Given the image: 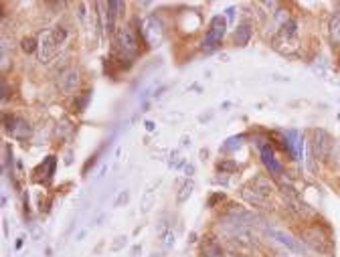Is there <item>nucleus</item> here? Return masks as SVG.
Segmentation results:
<instances>
[{"instance_id": "obj_1", "label": "nucleus", "mask_w": 340, "mask_h": 257, "mask_svg": "<svg viewBox=\"0 0 340 257\" xmlns=\"http://www.w3.org/2000/svg\"><path fill=\"white\" fill-rule=\"evenodd\" d=\"M115 59L120 61V67H124L122 61H126V65L130 67L134 63V59L140 55V37L130 25L117 29L115 32ZM126 69V67H124Z\"/></svg>"}, {"instance_id": "obj_2", "label": "nucleus", "mask_w": 340, "mask_h": 257, "mask_svg": "<svg viewBox=\"0 0 340 257\" xmlns=\"http://www.w3.org/2000/svg\"><path fill=\"white\" fill-rule=\"evenodd\" d=\"M67 29L57 25L53 29H49L45 32H41V37H39V51H37V55H39V61L43 63H49L51 59H53L57 55V51L59 47L67 41Z\"/></svg>"}, {"instance_id": "obj_3", "label": "nucleus", "mask_w": 340, "mask_h": 257, "mask_svg": "<svg viewBox=\"0 0 340 257\" xmlns=\"http://www.w3.org/2000/svg\"><path fill=\"white\" fill-rule=\"evenodd\" d=\"M225 32H227V19H225V16H221V14H215L213 19H211V23H209L207 32H205L202 49H205L207 53L219 49L221 41H223V37H225Z\"/></svg>"}, {"instance_id": "obj_4", "label": "nucleus", "mask_w": 340, "mask_h": 257, "mask_svg": "<svg viewBox=\"0 0 340 257\" xmlns=\"http://www.w3.org/2000/svg\"><path fill=\"white\" fill-rule=\"evenodd\" d=\"M142 35L148 47H160L164 41V27L156 14H150L142 21Z\"/></svg>"}, {"instance_id": "obj_5", "label": "nucleus", "mask_w": 340, "mask_h": 257, "mask_svg": "<svg viewBox=\"0 0 340 257\" xmlns=\"http://www.w3.org/2000/svg\"><path fill=\"white\" fill-rule=\"evenodd\" d=\"M302 239H304V243H308L314 251L318 253H328L332 243H330V239L322 235V231L318 227H312V229H304L302 231Z\"/></svg>"}, {"instance_id": "obj_6", "label": "nucleus", "mask_w": 340, "mask_h": 257, "mask_svg": "<svg viewBox=\"0 0 340 257\" xmlns=\"http://www.w3.org/2000/svg\"><path fill=\"white\" fill-rule=\"evenodd\" d=\"M4 130L10 134V138L14 140H27L28 136H30V126L27 119L23 117H16V115H4Z\"/></svg>"}, {"instance_id": "obj_7", "label": "nucleus", "mask_w": 340, "mask_h": 257, "mask_svg": "<svg viewBox=\"0 0 340 257\" xmlns=\"http://www.w3.org/2000/svg\"><path fill=\"white\" fill-rule=\"evenodd\" d=\"M283 148L287 150V154H290L294 160H300L302 152H304V136H302V132L285 130V134H283Z\"/></svg>"}, {"instance_id": "obj_8", "label": "nucleus", "mask_w": 340, "mask_h": 257, "mask_svg": "<svg viewBox=\"0 0 340 257\" xmlns=\"http://www.w3.org/2000/svg\"><path fill=\"white\" fill-rule=\"evenodd\" d=\"M267 235L274 239V241H278L280 245H283L285 249H290L294 253H304V245L298 241V239H294L290 233L280 231V229H267Z\"/></svg>"}, {"instance_id": "obj_9", "label": "nucleus", "mask_w": 340, "mask_h": 257, "mask_svg": "<svg viewBox=\"0 0 340 257\" xmlns=\"http://www.w3.org/2000/svg\"><path fill=\"white\" fill-rule=\"evenodd\" d=\"M261 162L265 164V168H267L274 176H278V178L283 176V166L278 162L276 152H274V148H271L269 144H263V146H261Z\"/></svg>"}, {"instance_id": "obj_10", "label": "nucleus", "mask_w": 340, "mask_h": 257, "mask_svg": "<svg viewBox=\"0 0 340 257\" xmlns=\"http://www.w3.org/2000/svg\"><path fill=\"white\" fill-rule=\"evenodd\" d=\"M79 85V69L75 67H69L65 73H61L59 77V89L65 93V95H71Z\"/></svg>"}, {"instance_id": "obj_11", "label": "nucleus", "mask_w": 340, "mask_h": 257, "mask_svg": "<svg viewBox=\"0 0 340 257\" xmlns=\"http://www.w3.org/2000/svg\"><path fill=\"white\" fill-rule=\"evenodd\" d=\"M314 136H316L314 148H316V152H318V156H320L322 160H328L330 150H332V138L328 136V132H324V130H316Z\"/></svg>"}, {"instance_id": "obj_12", "label": "nucleus", "mask_w": 340, "mask_h": 257, "mask_svg": "<svg viewBox=\"0 0 340 257\" xmlns=\"http://www.w3.org/2000/svg\"><path fill=\"white\" fill-rule=\"evenodd\" d=\"M251 37H253V27H251V23L245 21L241 25H237V29L233 32V43L237 47H247L249 41H251Z\"/></svg>"}, {"instance_id": "obj_13", "label": "nucleus", "mask_w": 340, "mask_h": 257, "mask_svg": "<svg viewBox=\"0 0 340 257\" xmlns=\"http://www.w3.org/2000/svg\"><path fill=\"white\" fill-rule=\"evenodd\" d=\"M241 197H243L249 204H253V207H265V202H267V197L261 195L257 188H243V191H241Z\"/></svg>"}, {"instance_id": "obj_14", "label": "nucleus", "mask_w": 340, "mask_h": 257, "mask_svg": "<svg viewBox=\"0 0 340 257\" xmlns=\"http://www.w3.org/2000/svg\"><path fill=\"white\" fill-rule=\"evenodd\" d=\"M195 191V180L193 178H184L182 182H178V193H176V202L182 204L189 200V197L193 195Z\"/></svg>"}, {"instance_id": "obj_15", "label": "nucleus", "mask_w": 340, "mask_h": 257, "mask_svg": "<svg viewBox=\"0 0 340 257\" xmlns=\"http://www.w3.org/2000/svg\"><path fill=\"white\" fill-rule=\"evenodd\" d=\"M328 32H330V41H332L334 45H340V10L330 19Z\"/></svg>"}, {"instance_id": "obj_16", "label": "nucleus", "mask_w": 340, "mask_h": 257, "mask_svg": "<svg viewBox=\"0 0 340 257\" xmlns=\"http://www.w3.org/2000/svg\"><path fill=\"white\" fill-rule=\"evenodd\" d=\"M253 188H257V191L261 193V195H271V191H274V184L269 182V178H265V176H259V178H255L253 180Z\"/></svg>"}, {"instance_id": "obj_17", "label": "nucleus", "mask_w": 340, "mask_h": 257, "mask_svg": "<svg viewBox=\"0 0 340 257\" xmlns=\"http://www.w3.org/2000/svg\"><path fill=\"white\" fill-rule=\"evenodd\" d=\"M247 138V136L245 134H239V136H233V138H229L223 146H221V150H223V152H231V150H235V148H239L241 144H243V140Z\"/></svg>"}, {"instance_id": "obj_18", "label": "nucleus", "mask_w": 340, "mask_h": 257, "mask_svg": "<svg viewBox=\"0 0 340 257\" xmlns=\"http://www.w3.org/2000/svg\"><path fill=\"white\" fill-rule=\"evenodd\" d=\"M21 49L25 51L27 55H30V53H37V51H39V41H37V39H32V37H27V39H23Z\"/></svg>"}, {"instance_id": "obj_19", "label": "nucleus", "mask_w": 340, "mask_h": 257, "mask_svg": "<svg viewBox=\"0 0 340 257\" xmlns=\"http://www.w3.org/2000/svg\"><path fill=\"white\" fill-rule=\"evenodd\" d=\"M89 97H91V93H89V91H85L81 97H77V99H75V110H77V112H83L85 108H87V101H89Z\"/></svg>"}, {"instance_id": "obj_20", "label": "nucleus", "mask_w": 340, "mask_h": 257, "mask_svg": "<svg viewBox=\"0 0 340 257\" xmlns=\"http://www.w3.org/2000/svg\"><path fill=\"white\" fill-rule=\"evenodd\" d=\"M126 245H128V237L126 235H120V237H115V241L112 243V251L117 253V251H122Z\"/></svg>"}, {"instance_id": "obj_21", "label": "nucleus", "mask_w": 340, "mask_h": 257, "mask_svg": "<svg viewBox=\"0 0 340 257\" xmlns=\"http://www.w3.org/2000/svg\"><path fill=\"white\" fill-rule=\"evenodd\" d=\"M160 241H162L164 249H172V247H174V233H172V231H168V233H164V235H162V239H160Z\"/></svg>"}, {"instance_id": "obj_22", "label": "nucleus", "mask_w": 340, "mask_h": 257, "mask_svg": "<svg viewBox=\"0 0 340 257\" xmlns=\"http://www.w3.org/2000/svg\"><path fill=\"white\" fill-rule=\"evenodd\" d=\"M152 197H154V186H150L148 191H146V195H144V202H142V211L146 213L148 209H150V202H152Z\"/></svg>"}, {"instance_id": "obj_23", "label": "nucleus", "mask_w": 340, "mask_h": 257, "mask_svg": "<svg viewBox=\"0 0 340 257\" xmlns=\"http://www.w3.org/2000/svg\"><path fill=\"white\" fill-rule=\"evenodd\" d=\"M128 200H130V191H122L117 195V199L113 200V207H122V204H126Z\"/></svg>"}, {"instance_id": "obj_24", "label": "nucleus", "mask_w": 340, "mask_h": 257, "mask_svg": "<svg viewBox=\"0 0 340 257\" xmlns=\"http://www.w3.org/2000/svg\"><path fill=\"white\" fill-rule=\"evenodd\" d=\"M219 170H225V172H233V170H237V162H233V160H223V162H219Z\"/></svg>"}, {"instance_id": "obj_25", "label": "nucleus", "mask_w": 340, "mask_h": 257, "mask_svg": "<svg viewBox=\"0 0 340 257\" xmlns=\"http://www.w3.org/2000/svg\"><path fill=\"white\" fill-rule=\"evenodd\" d=\"M223 199H225V195H223V193H215V195H211V197H209V207H215V204H217V202H221Z\"/></svg>"}, {"instance_id": "obj_26", "label": "nucleus", "mask_w": 340, "mask_h": 257, "mask_svg": "<svg viewBox=\"0 0 340 257\" xmlns=\"http://www.w3.org/2000/svg\"><path fill=\"white\" fill-rule=\"evenodd\" d=\"M184 174H186V178H193V174H195V164H184Z\"/></svg>"}, {"instance_id": "obj_27", "label": "nucleus", "mask_w": 340, "mask_h": 257, "mask_svg": "<svg viewBox=\"0 0 340 257\" xmlns=\"http://www.w3.org/2000/svg\"><path fill=\"white\" fill-rule=\"evenodd\" d=\"M225 14H227V21H233V16H235V6H229V8L225 10Z\"/></svg>"}, {"instance_id": "obj_28", "label": "nucleus", "mask_w": 340, "mask_h": 257, "mask_svg": "<svg viewBox=\"0 0 340 257\" xmlns=\"http://www.w3.org/2000/svg\"><path fill=\"white\" fill-rule=\"evenodd\" d=\"M144 126H146V130H148V132H154V130H156V126H154V122H146Z\"/></svg>"}, {"instance_id": "obj_29", "label": "nucleus", "mask_w": 340, "mask_h": 257, "mask_svg": "<svg viewBox=\"0 0 340 257\" xmlns=\"http://www.w3.org/2000/svg\"><path fill=\"white\" fill-rule=\"evenodd\" d=\"M23 243H25V237H19V239H16V249H21Z\"/></svg>"}, {"instance_id": "obj_30", "label": "nucleus", "mask_w": 340, "mask_h": 257, "mask_svg": "<svg viewBox=\"0 0 340 257\" xmlns=\"http://www.w3.org/2000/svg\"><path fill=\"white\" fill-rule=\"evenodd\" d=\"M191 144V138H186V136H184V138H182V146H189Z\"/></svg>"}, {"instance_id": "obj_31", "label": "nucleus", "mask_w": 340, "mask_h": 257, "mask_svg": "<svg viewBox=\"0 0 340 257\" xmlns=\"http://www.w3.org/2000/svg\"><path fill=\"white\" fill-rule=\"evenodd\" d=\"M197 241V233H191V239H189V243H195Z\"/></svg>"}, {"instance_id": "obj_32", "label": "nucleus", "mask_w": 340, "mask_h": 257, "mask_svg": "<svg viewBox=\"0 0 340 257\" xmlns=\"http://www.w3.org/2000/svg\"><path fill=\"white\" fill-rule=\"evenodd\" d=\"M231 257H245V255H231Z\"/></svg>"}, {"instance_id": "obj_33", "label": "nucleus", "mask_w": 340, "mask_h": 257, "mask_svg": "<svg viewBox=\"0 0 340 257\" xmlns=\"http://www.w3.org/2000/svg\"><path fill=\"white\" fill-rule=\"evenodd\" d=\"M152 257H158V255H156V253H152Z\"/></svg>"}]
</instances>
